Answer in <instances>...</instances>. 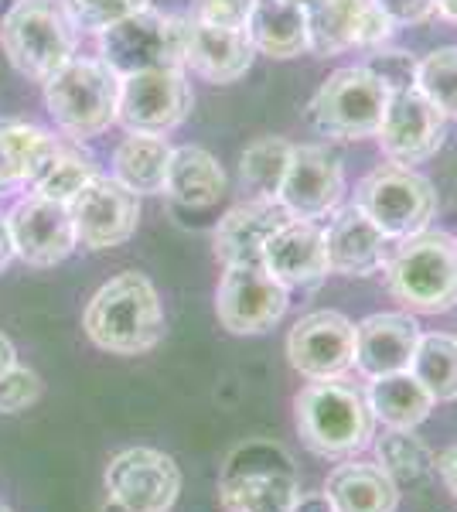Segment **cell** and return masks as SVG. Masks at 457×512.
Instances as JSON below:
<instances>
[{
    "instance_id": "4dcf8cb0",
    "label": "cell",
    "mask_w": 457,
    "mask_h": 512,
    "mask_svg": "<svg viewBox=\"0 0 457 512\" xmlns=\"http://www.w3.org/2000/svg\"><path fill=\"white\" fill-rule=\"evenodd\" d=\"M290 140L284 137H260L239 158V178L253 192V198H277L290 161Z\"/></svg>"
},
{
    "instance_id": "5bb4252c",
    "label": "cell",
    "mask_w": 457,
    "mask_h": 512,
    "mask_svg": "<svg viewBox=\"0 0 457 512\" xmlns=\"http://www.w3.org/2000/svg\"><path fill=\"white\" fill-rule=\"evenodd\" d=\"M447 117L420 93L417 86H406L389 93V106L379 123V147L396 164H423L444 147Z\"/></svg>"
},
{
    "instance_id": "bcb514c9",
    "label": "cell",
    "mask_w": 457,
    "mask_h": 512,
    "mask_svg": "<svg viewBox=\"0 0 457 512\" xmlns=\"http://www.w3.org/2000/svg\"><path fill=\"white\" fill-rule=\"evenodd\" d=\"M0 512H14L11 506H4V502H0Z\"/></svg>"
},
{
    "instance_id": "ab89813d",
    "label": "cell",
    "mask_w": 457,
    "mask_h": 512,
    "mask_svg": "<svg viewBox=\"0 0 457 512\" xmlns=\"http://www.w3.org/2000/svg\"><path fill=\"white\" fill-rule=\"evenodd\" d=\"M437 472H440V478H444L447 492L457 499V437L437 454Z\"/></svg>"
},
{
    "instance_id": "4316f807",
    "label": "cell",
    "mask_w": 457,
    "mask_h": 512,
    "mask_svg": "<svg viewBox=\"0 0 457 512\" xmlns=\"http://www.w3.org/2000/svg\"><path fill=\"white\" fill-rule=\"evenodd\" d=\"M365 400L382 427H396V431H417L423 420L430 417V410L437 407L434 396L413 379V373H393L369 379L365 386Z\"/></svg>"
},
{
    "instance_id": "d6a6232c",
    "label": "cell",
    "mask_w": 457,
    "mask_h": 512,
    "mask_svg": "<svg viewBox=\"0 0 457 512\" xmlns=\"http://www.w3.org/2000/svg\"><path fill=\"white\" fill-rule=\"evenodd\" d=\"M96 175H99L96 161L89 158V154H82V151H76V147H65L62 144V151H58L55 164L48 168V175L35 185V192L69 205L72 198H76Z\"/></svg>"
},
{
    "instance_id": "e575fe53",
    "label": "cell",
    "mask_w": 457,
    "mask_h": 512,
    "mask_svg": "<svg viewBox=\"0 0 457 512\" xmlns=\"http://www.w3.org/2000/svg\"><path fill=\"white\" fill-rule=\"evenodd\" d=\"M41 396V376L35 369L14 362L7 373H0V414H21Z\"/></svg>"
},
{
    "instance_id": "f35d334b",
    "label": "cell",
    "mask_w": 457,
    "mask_h": 512,
    "mask_svg": "<svg viewBox=\"0 0 457 512\" xmlns=\"http://www.w3.org/2000/svg\"><path fill=\"white\" fill-rule=\"evenodd\" d=\"M24 185L21 181V164L18 151H14V134H11V120L0 123V195L11 192V188Z\"/></svg>"
},
{
    "instance_id": "603a6c76",
    "label": "cell",
    "mask_w": 457,
    "mask_h": 512,
    "mask_svg": "<svg viewBox=\"0 0 457 512\" xmlns=\"http://www.w3.org/2000/svg\"><path fill=\"white\" fill-rule=\"evenodd\" d=\"M290 216L277 198H249L229 209L215 226V260L222 267L263 263V246Z\"/></svg>"
},
{
    "instance_id": "b9f144b4",
    "label": "cell",
    "mask_w": 457,
    "mask_h": 512,
    "mask_svg": "<svg viewBox=\"0 0 457 512\" xmlns=\"http://www.w3.org/2000/svg\"><path fill=\"white\" fill-rule=\"evenodd\" d=\"M294 512H335V509H331V502L324 499V492H318V495H304L301 492V499H297Z\"/></svg>"
},
{
    "instance_id": "ffe728a7",
    "label": "cell",
    "mask_w": 457,
    "mask_h": 512,
    "mask_svg": "<svg viewBox=\"0 0 457 512\" xmlns=\"http://www.w3.org/2000/svg\"><path fill=\"white\" fill-rule=\"evenodd\" d=\"M263 267L287 287H314L331 274L324 229L311 219H287L263 246Z\"/></svg>"
},
{
    "instance_id": "60d3db41",
    "label": "cell",
    "mask_w": 457,
    "mask_h": 512,
    "mask_svg": "<svg viewBox=\"0 0 457 512\" xmlns=\"http://www.w3.org/2000/svg\"><path fill=\"white\" fill-rule=\"evenodd\" d=\"M14 260V243H11V229H7V216H0V274L11 267Z\"/></svg>"
},
{
    "instance_id": "ee69618b",
    "label": "cell",
    "mask_w": 457,
    "mask_h": 512,
    "mask_svg": "<svg viewBox=\"0 0 457 512\" xmlns=\"http://www.w3.org/2000/svg\"><path fill=\"white\" fill-rule=\"evenodd\" d=\"M434 14H437V18L457 24V0H434Z\"/></svg>"
},
{
    "instance_id": "9c48e42d",
    "label": "cell",
    "mask_w": 457,
    "mask_h": 512,
    "mask_svg": "<svg viewBox=\"0 0 457 512\" xmlns=\"http://www.w3.org/2000/svg\"><path fill=\"white\" fill-rule=\"evenodd\" d=\"M355 205L396 243L430 229V219L437 216V192L420 171L389 161L359 181Z\"/></svg>"
},
{
    "instance_id": "f6af8a7d",
    "label": "cell",
    "mask_w": 457,
    "mask_h": 512,
    "mask_svg": "<svg viewBox=\"0 0 457 512\" xmlns=\"http://www.w3.org/2000/svg\"><path fill=\"white\" fill-rule=\"evenodd\" d=\"M290 4H297V7H307V4H311V0H290Z\"/></svg>"
},
{
    "instance_id": "7bdbcfd3",
    "label": "cell",
    "mask_w": 457,
    "mask_h": 512,
    "mask_svg": "<svg viewBox=\"0 0 457 512\" xmlns=\"http://www.w3.org/2000/svg\"><path fill=\"white\" fill-rule=\"evenodd\" d=\"M14 362H18V352H14L11 338L0 335V373H7V369H11Z\"/></svg>"
},
{
    "instance_id": "3957f363",
    "label": "cell",
    "mask_w": 457,
    "mask_h": 512,
    "mask_svg": "<svg viewBox=\"0 0 457 512\" xmlns=\"http://www.w3.org/2000/svg\"><path fill=\"white\" fill-rule=\"evenodd\" d=\"M386 287L406 311L444 315L457 304V239L444 229H423L396 239L386 263Z\"/></svg>"
},
{
    "instance_id": "8992f818",
    "label": "cell",
    "mask_w": 457,
    "mask_h": 512,
    "mask_svg": "<svg viewBox=\"0 0 457 512\" xmlns=\"http://www.w3.org/2000/svg\"><path fill=\"white\" fill-rule=\"evenodd\" d=\"M116 99H120V76L103 59H76L72 55L45 82L48 113H52L55 127L76 144L113 127Z\"/></svg>"
},
{
    "instance_id": "2e32d148",
    "label": "cell",
    "mask_w": 457,
    "mask_h": 512,
    "mask_svg": "<svg viewBox=\"0 0 457 512\" xmlns=\"http://www.w3.org/2000/svg\"><path fill=\"white\" fill-rule=\"evenodd\" d=\"M7 229H11L14 256L38 270L62 263L79 246L69 205L38 192L14 202V209L7 212Z\"/></svg>"
},
{
    "instance_id": "ba28073f",
    "label": "cell",
    "mask_w": 457,
    "mask_h": 512,
    "mask_svg": "<svg viewBox=\"0 0 457 512\" xmlns=\"http://www.w3.org/2000/svg\"><path fill=\"white\" fill-rule=\"evenodd\" d=\"M185 35L188 18L144 7L99 31V59L120 79L147 69H185Z\"/></svg>"
},
{
    "instance_id": "d6986e66",
    "label": "cell",
    "mask_w": 457,
    "mask_h": 512,
    "mask_svg": "<svg viewBox=\"0 0 457 512\" xmlns=\"http://www.w3.org/2000/svg\"><path fill=\"white\" fill-rule=\"evenodd\" d=\"M420 325L406 311H379L355 325V366L365 379L410 373Z\"/></svg>"
},
{
    "instance_id": "4fadbf2b",
    "label": "cell",
    "mask_w": 457,
    "mask_h": 512,
    "mask_svg": "<svg viewBox=\"0 0 457 512\" xmlns=\"http://www.w3.org/2000/svg\"><path fill=\"white\" fill-rule=\"evenodd\" d=\"M345 195V168L331 147L324 144H294L290 161L280 181L277 202L290 219H324L338 209Z\"/></svg>"
},
{
    "instance_id": "8d00e7d4",
    "label": "cell",
    "mask_w": 457,
    "mask_h": 512,
    "mask_svg": "<svg viewBox=\"0 0 457 512\" xmlns=\"http://www.w3.org/2000/svg\"><path fill=\"white\" fill-rule=\"evenodd\" d=\"M369 69L386 82L389 93L417 86V59H410L406 52H379L376 59L369 62Z\"/></svg>"
},
{
    "instance_id": "7a4b0ae2",
    "label": "cell",
    "mask_w": 457,
    "mask_h": 512,
    "mask_svg": "<svg viewBox=\"0 0 457 512\" xmlns=\"http://www.w3.org/2000/svg\"><path fill=\"white\" fill-rule=\"evenodd\" d=\"M294 424L301 441L321 458H355L376 437V417L369 410L365 390L335 379H311L294 396Z\"/></svg>"
},
{
    "instance_id": "8fae6325",
    "label": "cell",
    "mask_w": 457,
    "mask_h": 512,
    "mask_svg": "<svg viewBox=\"0 0 457 512\" xmlns=\"http://www.w3.org/2000/svg\"><path fill=\"white\" fill-rule=\"evenodd\" d=\"M290 294L263 263L226 267L215 291V318L232 335H263L287 315Z\"/></svg>"
},
{
    "instance_id": "7402d4cb",
    "label": "cell",
    "mask_w": 457,
    "mask_h": 512,
    "mask_svg": "<svg viewBox=\"0 0 457 512\" xmlns=\"http://www.w3.org/2000/svg\"><path fill=\"white\" fill-rule=\"evenodd\" d=\"M253 59L256 48L249 41L246 28H215V24L188 18L185 69L195 72L198 79L229 86V82H239L253 69Z\"/></svg>"
},
{
    "instance_id": "9a60e30c",
    "label": "cell",
    "mask_w": 457,
    "mask_h": 512,
    "mask_svg": "<svg viewBox=\"0 0 457 512\" xmlns=\"http://www.w3.org/2000/svg\"><path fill=\"white\" fill-rule=\"evenodd\" d=\"M76 243L82 250H113L123 246L140 226V195L123 188L116 178L96 175L69 202Z\"/></svg>"
},
{
    "instance_id": "277c9868",
    "label": "cell",
    "mask_w": 457,
    "mask_h": 512,
    "mask_svg": "<svg viewBox=\"0 0 457 512\" xmlns=\"http://www.w3.org/2000/svg\"><path fill=\"white\" fill-rule=\"evenodd\" d=\"M297 499V465L273 441L239 444L219 472V502L226 512H294Z\"/></svg>"
},
{
    "instance_id": "7c38bea8",
    "label": "cell",
    "mask_w": 457,
    "mask_h": 512,
    "mask_svg": "<svg viewBox=\"0 0 457 512\" xmlns=\"http://www.w3.org/2000/svg\"><path fill=\"white\" fill-rule=\"evenodd\" d=\"M106 492L123 512H171L181 495V472L171 454L127 448L106 465Z\"/></svg>"
},
{
    "instance_id": "836d02e7",
    "label": "cell",
    "mask_w": 457,
    "mask_h": 512,
    "mask_svg": "<svg viewBox=\"0 0 457 512\" xmlns=\"http://www.w3.org/2000/svg\"><path fill=\"white\" fill-rule=\"evenodd\" d=\"M62 7L76 28L99 35V31L113 28L116 21L151 7V0H62Z\"/></svg>"
},
{
    "instance_id": "1f68e13d",
    "label": "cell",
    "mask_w": 457,
    "mask_h": 512,
    "mask_svg": "<svg viewBox=\"0 0 457 512\" xmlns=\"http://www.w3.org/2000/svg\"><path fill=\"white\" fill-rule=\"evenodd\" d=\"M417 89L447 120H457V48L423 55L417 62Z\"/></svg>"
},
{
    "instance_id": "f546056e",
    "label": "cell",
    "mask_w": 457,
    "mask_h": 512,
    "mask_svg": "<svg viewBox=\"0 0 457 512\" xmlns=\"http://www.w3.org/2000/svg\"><path fill=\"white\" fill-rule=\"evenodd\" d=\"M372 448H376V465L393 478L396 485H417L437 468V454L413 431L386 427L382 437L372 441Z\"/></svg>"
},
{
    "instance_id": "52a82bcc",
    "label": "cell",
    "mask_w": 457,
    "mask_h": 512,
    "mask_svg": "<svg viewBox=\"0 0 457 512\" xmlns=\"http://www.w3.org/2000/svg\"><path fill=\"white\" fill-rule=\"evenodd\" d=\"M389 106V86L369 65H348L331 72L307 106L314 130L331 140H365L379 134Z\"/></svg>"
},
{
    "instance_id": "d590c367",
    "label": "cell",
    "mask_w": 457,
    "mask_h": 512,
    "mask_svg": "<svg viewBox=\"0 0 457 512\" xmlns=\"http://www.w3.org/2000/svg\"><path fill=\"white\" fill-rule=\"evenodd\" d=\"M253 0H191V21L215 24V28H246Z\"/></svg>"
},
{
    "instance_id": "cb8c5ba5",
    "label": "cell",
    "mask_w": 457,
    "mask_h": 512,
    "mask_svg": "<svg viewBox=\"0 0 457 512\" xmlns=\"http://www.w3.org/2000/svg\"><path fill=\"white\" fill-rule=\"evenodd\" d=\"M324 499L335 512H396L400 506V485L393 482L376 461L345 458L331 468L324 482Z\"/></svg>"
},
{
    "instance_id": "f1b7e54d",
    "label": "cell",
    "mask_w": 457,
    "mask_h": 512,
    "mask_svg": "<svg viewBox=\"0 0 457 512\" xmlns=\"http://www.w3.org/2000/svg\"><path fill=\"white\" fill-rule=\"evenodd\" d=\"M413 379L434 396V403L457 400V335L427 332L420 335L410 362Z\"/></svg>"
},
{
    "instance_id": "484cf974",
    "label": "cell",
    "mask_w": 457,
    "mask_h": 512,
    "mask_svg": "<svg viewBox=\"0 0 457 512\" xmlns=\"http://www.w3.org/2000/svg\"><path fill=\"white\" fill-rule=\"evenodd\" d=\"M226 188H229L226 171H222V164L205 147L185 144L171 151L164 192L178 205H185V209H212L226 195Z\"/></svg>"
},
{
    "instance_id": "5b68a950",
    "label": "cell",
    "mask_w": 457,
    "mask_h": 512,
    "mask_svg": "<svg viewBox=\"0 0 457 512\" xmlns=\"http://www.w3.org/2000/svg\"><path fill=\"white\" fill-rule=\"evenodd\" d=\"M0 48L21 76L45 86L76 55V24L62 0H18L0 21Z\"/></svg>"
},
{
    "instance_id": "30bf717a",
    "label": "cell",
    "mask_w": 457,
    "mask_h": 512,
    "mask_svg": "<svg viewBox=\"0 0 457 512\" xmlns=\"http://www.w3.org/2000/svg\"><path fill=\"white\" fill-rule=\"evenodd\" d=\"M191 106H195V93L185 69H147L120 79L116 123L127 134L164 137L188 120Z\"/></svg>"
},
{
    "instance_id": "d4e9b609",
    "label": "cell",
    "mask_w": 457,
    "mask_h": 512,
    "mask_svg": "<svg viewBox=\"0 0 457 512\" xmlns=\"http://www.w3.org/2000/svg\"><path fill=\"white\" fill-rule=\"evenodd\" d=\"M246 35L256 52L270 55V59H297V55L311 52L307 14L290 0H253Z\"/></svg>"
},
{
    "instance_id": "e0dca14e",
    "label": "cell",
    "mask_w": 457,
    "mask_h": 512,
    "mask_svg": "<svg viewBox=\"0 0 457 512\" xmlns=\"http://www.w3.org/2000/svg\"><path fill=\"white\" fill-rule=\"evenodd\" d=\"M287 359L307 379H335L355 366V325L342 311H311L290 328Z\"/></svg>"
},
{
    "instance_id": "44dd1931",
    "label": "cell",
    "mask_w": 457,
    "mask_h": 512,
    "mask_svg": "<svg viewBox=\"0 0 457 512\" xmlns=\"http://www.w3.org/2000/svg\"><path fill=\"white\" fill-rule=\"evenodd\" d=\"M324 246H328L331 274L372 277L386 263L389 250H393V239L352 202L345 209H338L331 226L324 229Z\"/></svg>"
},
{
    "instance_id": "74e56055",
    "label": "cell",
    "mask_w": 457,
    "mask_h": 512,
    "mask_svg": "<svg viewBox=\"0 0 457 512\" xmlns=\"http://www.w3.org/2000/svg\"><path fill=\"white\" fill-rule=\"evenodd\" d=\"M393 28H413L434 18V0H372Z\"/></svg>"
},
{
    "instance_id": "ac0fdd59",
    "label": "cell",
    "mask_w": 457,
    "mask_h": 512,
    "mask_svg": "<svg viewBox=\"0 0 457 512\" xmlns=\"http://www.w3.org/2000/svg\"><path fill=\"white\" fill-rule=\"evenodd\" d=\"M314 55H342L348 48H379L393 24L372 0H311L304 7Z\"/></svg>"
},
{
    "instance_id": "6da1fadb",
    "label": "cell",
    "mask_w": 457,
    "mask_h": 512,
    "mask_svg": "<svg viewBox=\"0 0 457 512\" xmlns=\"http://www.w3.org/2000/svg\"><path fill=\"white\" fill-rule=\"evenodd\" d=\"M89 342L113 355H144L164 338V308L157 287L137 270H123L89 297L82 315Z\"/></svg>"
},
{
    "instance_id": "83f0119b",
    "label": "cell",
    "mask_w": 457,
    "mask_h": 512,
    "mask_svg": "<svg viewBox=\"0 0 457 512\" xmlns=\"http://www.w3.org/2000/svg\"><path fill=\"white\" fill-rule=\"evenodd\" d=\"M174 147L154 134H127L113 151V178L134 195H161Z\"/></svg>"
}]
</instances>
